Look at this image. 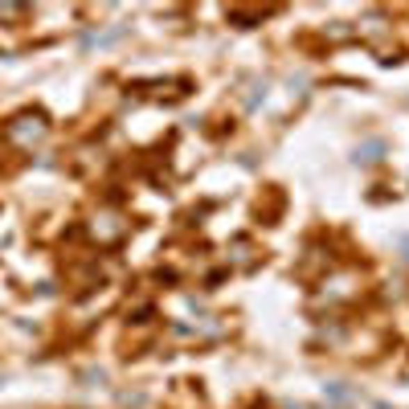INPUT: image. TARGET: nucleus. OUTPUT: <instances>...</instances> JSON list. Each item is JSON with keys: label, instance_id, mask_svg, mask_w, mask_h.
Listing matches in <instances>:
<instances>
[{"label": "nucleus", "instance_id": "f257e3e1", "mask_svg": "<svg viewBox=\"0 0 409 409\" xmlns=\"http://www.w3.org/2000/svg\"><path fill=\"white\" fill-rule=\"evenodd\" d=\"M8 136L21 139V143H33V139L45 136V119H41V115H21L17 127H8Z\"/></svg>", "mask_w": 409, "mask_h": 409}]
</instances>
